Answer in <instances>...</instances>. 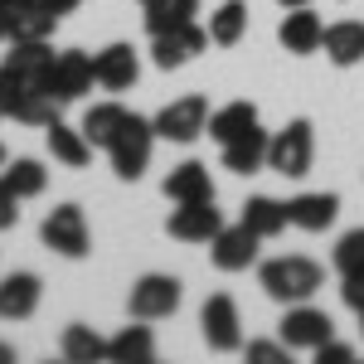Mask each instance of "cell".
Wrapping results in <instances>:
<instances>
[{"label":"cell","mask_w":364,"mask_h":364,"mask_svg":"<svg viewBox=\"0 0 364 364\" xmlns=\"http://www.w3.org/2000/svg\"><path fill=\"white\" fill-rule=\"evenodd\" d=\"M257 287L282 301V306H291V301H311L321 287H326V272H321V262H311L301 252H287V257H267L262 267H257Z\"/></svg>","instance_id":"7a4b0ae2"},{"label":"cell","mask_w":364,"mask_h":364,"mask_svg":"<svg viewBox=\"0 0 364 364\" xmlns=\"http://www.w3.org/2000/svg\"><path fill=\"white\" fill-rule=\"evenodd\" d=\"M20 5H29V0H0V10L10 15V10H20Z\"/></svg>","instance_id":"8d00e7d4"},{"label":"cell","mask_w":364,"mask_h":364,"mask_svg":"<svg viewBox=\"0 0 364 364\" xmlns=\"http://www.w3.org/2000/svg\"><path fill=\"white\" fill-rule=\"evenodd\" d=\"M15 224H20V199L10 195V185L0 180V233H5V228H15Z\"/></svg>","instance_id":"836d02e7"},{"label":"cell","mask_w":364,"mask_h":364,"mask_svg":"<svg viewBox=\"0 0 364 364\" xmlns=\"http://www.w3.org/2000/svg\"><path fill=\"white\" fill-rule=\"evenodd\" d=\"M267 132L262 127H248L243 136L224 141V170H233V175H257V170L267 166Z\"/></svg>","instance_id":"d6986e66"},{"label":"cell","mask_w":364,"mask_h":364,"mask_svg":"<svg viewBox=\"0 0 364 364\" xmlns=\"http://www.w3.org/2000/svg\"><path fill=\"white\" fill-rule=\"evenodd\" d=\"M0 117L10 122H25V127H49L58 117V102L44 92V83L15 68V63H0Z\"/></svg>","instance_id":"6da1fadb"},{"label":"cell","mask_w":364,"mask_h":364,"mask_svg":"<svg viewBox=\"0 0 364 364\" xmlns=\"http://www.w3.org/2000/svg\"><path fill=\"white\" fill-rule=\"evenodd\" d=\"M277 331H282L287 350H321L326 340H336V321L321 306H311V301H291Z\"/></svg>","instance_id":"9c48e42d"},{"label":"cell","mask_w":364,"mask_h":364,"mask_svg":"<svg viewBox=\"0 0 364 364\" xmlns=\"http://www.w3.org/2000/svg\"><path fill=\"white\" fill-rule=\"evenodd\" d=\"M209 49V29H199L195 20L190 25H175V29H161V34H151V63L156 68H185L195 54Z\"/></svg>","instance_id":"8fae6325"},{"label":"cell","mask_w":364,"mask_h":364,"mask_svg":"<svg viewBox=\"0 0 364 364\" xmlns=\"http://www.w3.org/2000/svg\"><path fill=\"white\" fill-rule=\"evenodd\" d=\"M311 166H316V132H311L306 117H296L282 132H272V141H267V170H277L287 180H301V175H311Z\"/></svg>","instance_id":"3957f363"},{"label":"cell","mask_w":364,"mask_h":364,"mask_svg":"<svg viewBox=\"0 0 364 364\" xmlns=\"http://www.w3.org/2000/svg\"><path fill=\"white\" fill-rule=\"evenodd\" d=\"M92 73H97V87L127 92V87H136V78H141V58H136L132 44H107L102 54H92Z\"/></svg>","instance_id":"9a60e30c"},{"label":"cell","mask_w":364,"mask_h":364,"mask_svg":"<svg viewBox=\"0 0 364 364\" xmlns=\"http://www.w3.org/2000/svg\"><path fill=\"white\" fill-rule=\"evenodd\" d=\"M252 364H287V345H272V340H252L248 345Z\"/></svg>","instance_id":"d6a6232c"},{"label":"cell","mask_w":364,"mask_h":364,"mask_svg":"<svg viewBox=\"0 0 364 364\" xmlns=\"http://www.w3.org/2000/svg\"><path fill=\"white\" fill-rule=\"evenodd\" d=\"M248 127H257V107L252 102H224L219 112H209V136L219 141H233V136H243Z\"/></svg>","instance_id":"83f0119b"},{"label":"cell","mask_w":364,"mask_h":364,"mask_svg":"<svg viewBox=\"0 0 364 364\" xmlns=\"http://www.w3.org/2000/svg\"><path fill=\"white\" fill-rule=\"evenodd\" d=\"M360 331H364V311H360Z\"/></svg>","instance_id":"b9f144b4"},{"label":"cell","mask_w":364,"mask_h":364,"mask_svg":"<svg viewBox=\"0 0 364 364\" xmlns=\"http://www.w3.org/2000/svg\"><path fill=\"white\" fill-rule=\"evenodd\" d=\"M0 39H10V25H5V10H0Z\"/></svg>","instance_id":"ab89813d"},{"label":"cell","mask_w":364,"mask_h":364,"mask_svg":"<svg viewBox=\"0 0 364 364\" xmlns=\"http://www.w3.org/2000/svg\"><path fill=\"white\" fill-rule=\"evenodd\" d=\"M282 10H296V5H311V0H277Z\"/></svg>","instance_id":"f35d334b"},{"label":"cell","mask_w":364,"mask_h":364,"mask_svg":"<svg viewBox=\"0 0 364 364\" xmlns=\"http://www.w3.org/2000/svg\"><path fill=\"white\" fill-rule=\"evenodd\" d=\"M360 267H364V228H350L336 243V272L345 277V272H360Z\"/></svg>","instance_id":"4dcf8cb0"},{"label":"cell","mask_w":364,"mask_h":364,"mask_svg":"<svg viewBox=\"0 0 364 364\" xmlns=\"http://www.w3.org/2000/svg\"><path fill=\"white\" fill-rule=\"evenodd\" d=\"M340 219V195L331 190H306V195L287 199V224L301 233H326Z\"/></svg>","instance_id":"5bb4252c"},{"label":"cell","mask_w":364,"mask_h":364,"mask_svg":"<svg viewBox=\"0 0 364 364\" xmlns=\"http://www.w3.org/2000/svg\"><path fill=\"white\" fill-rule=\"evenodd\" d=\"M243 224L257 233V238H277L282 228H287V204L272 195H252L243 204Z\"/></svg>","instance_id":"d4e9b609"},{"label":"cell","mask_w":364,"mask_h":364,"mask_svg":"<svg viewBox=\"0 0 364 364\" xmlns=\"http://www.w3.org/2000/svg\"><path fill=\"white\" fill-rule=\"evenodd\" d=\"M0 364H15V350L10 345H0Z\"/></svg>","instance_id":"74e56055"},{"label":"cell","mask_w":364,"mask_h":364,"mask_svg":"<svg viewBox=\"0 0 364 364\" xmlns=\"http://www.w3.org/2000/svg\"><path fill=\"white\" fill-rule=\"evenodd\" d=\"M151 122H156V136H161V141L190 146L195 136H204V132H209V102H204L199 92H185V97L166 102V107L151 117Z\"/></svg>","instance_id":"52a82bcc"},{"label":"cell","mask_w":364,"mask_h":364,"mask_svg":"<svg viewBox=\"0 0 364 364\" xmlns=\"http://www.w3.org/2000/svg\"><path fill=\"white\" fill-rule=\"evenodd\" d=\"M243 34H248V5H243V0H224V5L209 15V44L233 49Z\"/></svg>","instance_id":"cb8c5ba5"},{"label":"cell","mask_w":364,"mask_h":364,"mask_svg":"<svg viewBox=\"0 0 364 364\" xmlns=\"http://www.w3.org/2000/svg\"><path fill=\"white\" fill-rule=\"evenodd\" d=\"M39 238H44V248L58 252V257H87L92 252V233H87V219L78 204H58L49 209V219L39 224Z\"/></svg>","instance_id":"8992f818"},{"label":"cell","mask_w":364,"mask_h":364,"mask_svg":"<svg viewBox=\"0 0 364 364\" xmlns=\"http://www.w3.org/2000/svg\"><path fill=\"white\" fill-rule=\"evenodd\" d=\"M0 170H5V146H0Z\"/></svg>","instance_id":"60d3db41"},{"label":"cell","mask_w":364,"mask_h":364,"mask_svg":"<svg viewBox=\"0 0 364 364\" xmlns=\"http://www.w3.org/2000/svg\"><path fill=\"white\" fill-rule=\"evenodd\" d=\"M0 180L10 185V195H15V199H34V195H44V185H49V170L39 166V161H29V156H20L15 166L5 161Z\"/></svg>","instance_id":"f1b7e54d"},{"label":"cell","mask_w":364,"mask_h":364,"mask_svg":"<svg viewBox=\"0 0 364 364\" xmlns=\"http://www.w3.org/2000/svg\"><path fill=\"white\" fill-rule=\"evenodd\" d=\"M166 228H170V238H180V243H209L224 228V214L214 209V199H190V204H180L170 214Z\"/></svg>","instance_id":"4fadbf2b"},{"label":"cell","mask_w":364,"mask_h":364,"mask_svg":"<svg viewBox=\"0 0 364 364\" xmlns=\"http://www.w3.org/2000/svg\"><path fill=\"white\" fill-rule=\"evenodd\" d=\"M127 117H132V112H127L122 102H97V107H87V112H83V136L92 141V146H102V151H107Z\"/></svg>","instance_id":"484cf974"},{"label":"cell","mask_w":364,"mask_h":364,"mask_svg":"<svg viewBox=\"0 0 364 364\" xmlns=\"http://www.w3.org/2000/svg\"><path fill=\"white\" fill-rule=\"evenodd\" d=\"M58 350H63V360H73V364L107 360V340L97 336L92 326H63V336H58Z\"/></svg>","instance_id":"4316f807"},{"label":"cell","mask_w":364,"mask_h":364,"mask_svg":"<svg viewBox=\"0 0 364 364\" xmlns=\"http://www.w3.org/2000/svg\"><path fill=\"white\" fill-rule=\"evenodd\" d=\"M166 199L175 204H190V199H214V180H209V166L204 161H185L166 175Z\"/></svg>","instance_id":"44dd1931"},{"label":"cell","mask_w":364,"mask_h":364,"mask_svg":"<svg viewBox=\"0 0 364 364\" xmlns=\"http://www.w3.org/2000/svg\"><path fill=\"white\" fill-rule=\"evenodd\" d=\"M39 296H44V282L34 277V272L0 277V321H29L39 311Z\"/></svg>","instance_id":"e0dca14e"},{"label":"cell","mask_w":364,"mask_h":364,"mask_svg":"<svg viewBox=\"0 0 364 364\" xmlns=\"http://www.w3.org/2000/svg\"><path fill=\"white\" fill-rule=\"evenodd\" d=\"M151 355H156V336H151L146 321L127 326L122 336L107 340V360H117V364H151Z\"/></svg>","instance_id":"603a6c76"},{"label":"cell","mask_w":364,"mask_h":364,"mask_svg":"<svg viewBox=\"0 0 364 364\" xmlns=\"http://www.w3.org/2000/svg\"><path fill=\"white\" fill-rule=\"evenodd\" d=\"M311 355H316V364H350L355 360V350H350V345H336V340H326V345L311 350Z\"/></svg>","instance_id":"e575fe53"},{"label":"cell","mask_w":364,"mask_h":364,"mask_svg":"<svg viewBox=\"0 0 364 364\" xmlns=\"http://www.w3.org/2000/svg\"><path fill=\"white\" fill-rule=\"evenodd\" d=\"M156 122H146V117H127L122 122V132L112 136V146H107V156H112V170L117 180H141L146 175V166H151V151H156Z\"/></svg>","instance_id":"277c9868"},{"label":"cell","mask_w":364,"mask_h":364,"mask_svg":"<svg viewBox=\"0 0 364 364\" xmlns=\"http://www.w3.org/2000/svg\"><path fill=\"white\" fill-rule=\"evenodd\" d=\"M180 296H185V287H180V277H166V272H146V277L132 287V316L136 321H166V316H175L180 311Z\"/></svg>","instance_id":"30bf717a"},{"label":"cell","mask_w":364,"mask_h":364,"mask_svg":"<svg viewBox=\"0 0 364 364\" xmlns=\"http://www.w3.org/2000/svg\"><path fill=\"white\" fill-rule=\"evenodd\" d=\"M277 39H282V49H287V54L306 58V54H316V49H321L326 25H321V15H316L311 5H296V10H287V20H282Z\"/></svg>","instance_id":"2e32d148"},{"label":"cell","mask_w":364,"mask_h":364,"mask_svg":"<svg viewBox=\"0 0 364 364\" xmlns=\"http://www.w3.org/2000/svg\"><path fill=\"white\" fill-rule=\"evenodd\" d=\"M5 25H10V39H49L54 25H58V15L44 0H29V5H20V10L5 15Z\"/></svg>","instance_id":"7402d4cb"},{"label":"cell","mask_w":364,"mask_h":364,"mask_svg":"<svg viewBox=\"0 0 364 364\" xmlns=\"http://www.w3.org/2000/svg\"><path fill=\"white\" fill-rule=\"evenodd\" d=\"M141 5H146V29H151V34L190 25L199 15V0H141Z\"/></svg>","instance_id":"f546056e"},{"label":"cell","mask_w":364,"mask_h":364,"mask_svg":"<svg viewBox=\"0 0 364 364\" xmlns=\"http://www.w3.org/2000/svg\"><path fill=\"white\" fill-rule=\"evenodd\" d=\"M340 296H345V306L355 311V316L364 311V267H360V272H345V277H340Z\"/></svg>","instance_id":"1f68e13d"},{"label":"cell","mask_w":364,"mask_h":364,"mask_svg":"<svg viewBox=\"0 0 364 364\" xmlns=\"http://www.w3.org/2000/svg\"><path fill=\"white\" fill-rule=\"evenodd\" d=\"M199 336L209 350H219V355H233L238 345H243V321H238V301L228 296V291H214L204 306H199Z\"/></svg>","instance_id":"ba28073f"},{"label":"cell","mask_w":364,"mask_h":364,"mask_svg":"<svg viewBox=\"0 0 364 364\" xmlns=\"http://www.w3.org/2000/svg\"><path fill=\"white\" fill-rule=\"evenodd\" d=\"M257 243H262V238L238 219V224H224L209 238V257H214L219 272H248L252 262H257Z\"/></svg>","instance_id":"7c38bea8"},{"label":"cell","mask_w":364,"mask_h":364,"mask_svg":"<svg viewBox=\"0 0 364 364\" xmlns=\"http://www.w3.org/2000/svg\"><path fill=\"white\" fill-rule=\"evenodd\" d=\"M92 83H97V73H92V58L83 49H58L49 58V68H44V92L54 97L58 107L78 102L83 92H92Z\"/></svg>","instance_id":"5b68a950"},{"label":"cell","mask_w":364,"mask_h":364,"mask_svg":"<svg viewBox=\"0 0 364 364\" xmlns=\"http://www.w3.org/2000/svg\"><path fill=\"white\" fill-rule=\"evenodd\" d=\"M44 141H49V156L68 170H83L87 161H92V141L83 136V127H68V122L54 117V122L44 127Z\"/></svg>","instance_id":"ac0fdd59"},{"label":"cell","mask_w":364,"mask_h":364,"mask_svg":"<svg viewBox=\"0 0 364 364\" xmlns=\"http://www.w3.org/2000/svg\"><path fill=\"white\" fill-rule=\"evenodd\" d=\"M321 49L331 54L336 68H355L364 63V25L360 20H340V25H326V39H321Z\"/></svg>","instance_id":"ffe728a7"},{"label":"cell","mask_w":364,"mask_h":364,"mask_svg":"<svg viewBox=\"0 0 364 364\" xmlns=\"http://www.w3.org/2000/svg\"><path fill=\"white\" fill-rule=\"evenodd\" d=\"M44 5H49V10H54L58 20H63V15H73V10H78L83 0H44Z\"/></svg>","instance_id":"d590c367"}]
</instances>
